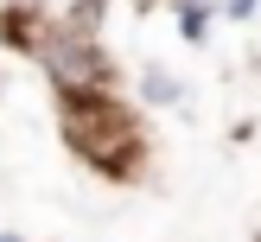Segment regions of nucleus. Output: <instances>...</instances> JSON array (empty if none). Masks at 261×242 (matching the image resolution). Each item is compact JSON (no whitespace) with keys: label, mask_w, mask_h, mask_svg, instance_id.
I'll use <instances>...</instances> for the list:
<instances>
[{"label":"nucleus","mask_w":261,"mask_h":242,"mask_svg":"<svg viewBox=\"0 0 261 242\" xmlns=\"http://www.w3.org/2000/svg\"><path fill=\"white\" fill-rule=\"evenodd\" d=\"M7 242H13V236H7Z\"/></svg>","instance_id":"obj_1"}]
</instances>
